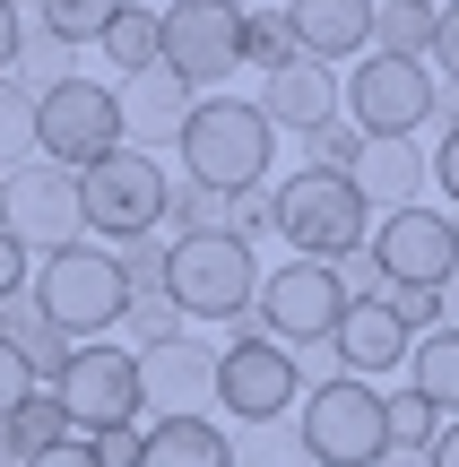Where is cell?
Instances as JSON below:
<instances>
[{"label":"cell","mask_w":459,"mask_h":467,"mask_svg":"<svg viewBox=\"0 0 459 467\" xmlns=\"http://www.w3.org/2000/svg\"><path fill=\"white\" fill-rule=\"evenodd\" d=\"M173 148H183V173L200 191L235 200V191H269L277 130H269V113H260L252 96H208V104H191V121H183Z\"/></svg>","instance_id":"cell-1"},{"label":"cell","mask_w":459,"mask_h":467,"mask_svg":"<svg viewBox=\"0 0 459 467\" xmlns=\"http://www.w3.org/2000/svg\"><path fill=\"white\" fill-rule=\"evenodd\" d=\"M165 295L183 320H243L260 303V251L235 243V234H183V243H165Z\"/></svg>","instance_id":"cell-2"},{"label":"cell","mask_w":459,"mask_h":467,"mask_svg":"<svg viewBox=\"0 0 459 467\" xmlns=\"http://www.w3.org/2000/svg\"><path fill=\"white\" fill-rule=\"evenodd\" d=\"M269 217L295 260H339V251H364V234H373V208L347 191V173H321V165L287 173L269 191Z\"/></svg>","instance_id":"cell-3"},{"label":"cell","mask_w":459,"mask_h":467,"mask_svg":"<svg viewBox=\"0 0 459 467\" xmlns=\"http://www.w3.org/2000/svg\"><path fill=\"white\" fill-rule=\"evenodd\" d=\"M35 312L52 320L61 337H96L121 320V303H130V285H121V260L104 243H69V251H44L35 260Z\"/></svg>","instance_id":"cell-4"},{"label":"cell","mask_w":459,"mask_h":467,"mask_svg":"<svg viewBox=\"0 0 459 467\" xmlns=\"http://www.w3.org/2000/svg\"><path fill=\"white\" fill-rule=\"evenodd\" d=\"M295 441H304L312 467H373L381 451H391L381 389L356 381V372H339V381L304 389V407H295Z\"/></svg>","instance_id":"cell-5"},{"label":"cell","mask_w":459,"mask_h":467,"mask_svg":"<svg viewBox=\"0 0 459 467\" xmlns=\"http://www.w3.org/2000/svg\"><path fill=\"white\" fill-rule=\"evenodd\" d=\"M217 407L235 424H277L304 407V381H295V355L260 329L252 312L225 320V347H217Z\"/></svg>","instance_id":"cell-6"},{"label":"cell","mask_w":459,"mask_h":467,"mask_svg":"<svg viewBox=\"0 0 459 467\" xmlns=\"http://www.w3.org/2000/svg\"><path fill=\"white\" fill-rule=\"evenodd\" d=\"M78 217L104 243H139V234H165V165L148 148H113L78 173Z\"/></svg>","instance_id":"cell-7"},{"label":"cell","mask_w":459,"mask_h":467,"mask_svg":"<svg viewBox=\"0 0 459 467\" xmlns=\"http://www.w3.org/2000/svg\"><path fill=\"white\" fill-rule=\"evenodd\" d=\"M113 148H130V139H121V87H104V78H61V87L35 96V156L87 173L96 156H113Z\"/></svg>","instance_id":"cell-8"},{"label":"cell","mask_w":459,"mask_h":467,"mask_svg":"<svg viewBox=\"0 0 459 467\" xmlns=\"http://www.w3.org/2000/svg\"><path fill=\"white\" fill-rule=\"evenodd\" d=\"M0 234H9L17 251H69L87 243V217H78V173L52 165V156H26V165L0 173Z\"/></svg>","instance_id":"cell-9"},{"label":"cell","mask_w":459,"mask_h":467,"mask_svg":"<svg viewBox=\"0 0 459 467\" xmlns=\"http://www.w3.org/2000/svg\"><path fill=\"white\" fill-rule=\"evenodd\" d=\"M52 399H61L69 433H113V424H139V347H113V337L69 347Z\"/></svg>","instance_id":"cell-10"},{"label":"cell","mask_w":459,"mask_h":467,"mask_svg":"<svg viewBox=\"0 0 459 467\" xmlns=\"http://www.w3.org/2000/svg\"><path fill=\"white\" fill-rule=\"evenodd\" d=\"M156 61L191 87H225L243 69V9H225V0H173V9H156Z\"/></svg>","instance_id":"cell-11"},{"label":"cell","mask_w":459,"mask_h":467,"mask_svg":"<svg viewBox=\"0 0 459 467\" xmlns=\"http://www.w3.org/2000/svg\"><path fill=\"white\" fill-rule=\"evenodd\" d=\"M339 312H347V295H339V277H329V260H295V251H287L277 268H260L252 320L277 337V347H312V337H329Z\"/></svg>","instance_id":"cell-12"},{"label":"cell","mask_w":459,"mask_h":467,"mask_svg":"<svg viewBox=\"0 0 459 467\" xmlns=\"http://www.w3.org/2000/svg\"><path fill=\"white\" fill-rule=\"evenodd\" d=\"M347 113H356L364 139H416L433 113V61H391V52L356 61L347 69Z\"/></svg>","instance_id":"cell-13"},{"label":"cell","mask_w":459,"mask_h":467,"mask_svg":"<svg viewBox=\"0 0 459 467\" xmlns=\"http://www.w3.org/2000/svg\"><path fill=\"white\" fill-rule=\"evenodd\" d=\"M364 251L381 260V277L391 285H443L459 268V234L443 208H391V217H373V234H364Z\"/></svg>","instance_id":"cell-14"},{"label":"cell","mask_w":459,"mask_h":467,"mask_svg":"<svg viewBox=\"0 0 459 467\" xmlns=\"http://www.w3.org/2000/svg\"><path fill=\"white\" fill-rule=\"evenodd\" d=\"M139 407H156V416H208L217 407V347L208 337L139 347Z\"/></svg>","instance_id":"cell-15"},{"label":"cell","mask_w":459,"mask_h":467,"mask_svg":"<svg viewBox=\"0 0 459 467\" xmlns=\"http://www.w3.org/2000/svg\"><path fill=\"white\" fill-rule=\"evenodd\" d=\"M433 182V156L416 148V139H356V156H347V191H356L373 217H391V208H416Z\"/></svg>","instance_id":"cell-16"},{"label":"cell","mask_w":459,"mask_h":467,"mask_svg":"<svg viewBox=\"0 0 459 467\" xmlns=\"http://www.w3.org/2000/svg\"><path fill=\"white\" fill-rule=\"evenodd\" d=\"M252 104L269 113L277 139H304V130H321V121H339V69L329 61H287V69L260 78Z\"/></svg>","instance_id":"cell-17"},{"label":"cell","mask_w":459,"mask_h":467,"mask_svg":"<svg viewBox=\"0 0 459 467\" xmlns=\"http://www.w3.org/2000/svg\"><path fill=\"white\" fill-rule=\"evenodd\" d=\"M191 104H200V87L173 78L165 61L139 69V78H121V139H130V148H165V139H183Z\"/></svg>","instance_id":"cell-18"},{"label":"cell","mask_w":459,"mask_h":467,"mask_svg":"<svg viewBox=\"0 0 459 467\" xmlns=\"http://www.w3.org/2000/svg\"><path fill=\"white\" fill-rule=\"evenodd\" d=\"M329 347H339V364L356 372V381H381V372H399V364H408V347H416V337L399 329V312L373 295V303H347V312H339Z\"/></svg>","instance_id":"cell-19"},{"label":"cell","mask_w":459,"mask_h":467,"mask_svg":"<svg viewBox=\"0 0 459 467\" xmlns=\"http://www.w3.org/2000/svg\"><path fill=\"white\" fill-rule=\"evenodd\" d=\"M287 26L304 61H347L373 52V0H287Z\"/></svg>","instance_id":"cell-20"},{"label":"cell","mask_w":459,"mask_h":467,"mask_svg":"<svg viewBox=\"0 0 459 467\" xmlns=\"http://www.w3.org/2000/svg\"><path fill=\"white\" fill-rule=\"evenodd\" d=\"M139 467H235V433L217 416H156L139 441Z\"/></svg>","instance_id":"cell-21"},{"label":"cell","mask_w":459,"mask_h":467,"mask_svg":"<svg viewBox=\"0 0 459 467\" xmlns=\"http://www.w3.org/2000/svg\"><path fill=\"white\" fill-rule=\"evenodd\" d=\"M399 372H408V389H416L443 424L459 416V329H425V337L408 347V364H399Z\"/></svg>","instance_id":"cell-22"},{"label":"cell","mask_w":459,"mask_h":467,"mask_svg":"<svg viewBox=\"0 0 459 467\" xmlns=\"http://www.w3.org/2000/svg\"><path fill=\"white\" fill-rule=\"evenodd\" d=\"M0 433H9V451H17V459H44V451H61V441H78V433H69V416H61V399H52V389H35V399H17L9 416H0Z\"/></svg>","instance_id":"cell-23"},{"label":"cell","mask_w":459,"mask_h":467,"mask_svg":"<svg viewBox=\"0 0 459 467\" xmlns=\"http://www.w3.org/2000/svg\"><path fill=\"white\" fill-rule=\"evenodd\" d=\"M96 52L121 69V78H139V69H156V9H139V0H121L113 26L96 35Z\"/></svg>","instance_id":"cell-24"},{"label":"cell","mask_w":459,"mask_h":467,"mask_svg":"<svg viewBox=\"0 0 459 467\" xmlns=\"http://www.w3.org/2000/svg\"><path fill=\"white\" fill-rule=\"evenodd\" d=\"M373 52L425 61V52H433V9H416V0H373Z\"/></svg>","instance_id":"cell-25"},{"label":"cell","mask_w":459,"mask_h":467,"mask_svg":"<svg viewBox=\"0 0 459 467\" xmlns=\"http://www.w3.org/2000/svg\"><path fill=\"white\" fill-rule=\"evenodd\" d=\"M9 78L26 87V96H44V87H61V78H78V69H69V44H61V35H44V26H26V35H17V61H9Z\"/></svg>","instance_id":"cell-26"},{"label":"cell","mask_w":459,"mask_h":467,"mask_svg":"<svg viewBox=\"0 0 459 467\" xmlns=\"http://www.w3.org/2000/svg\"><path fill=\"white\" fill-rule=\"evenodd\" d=\"M113 9H121V0H35V26L61 35V44L78 52V44H96V35L113 26Z\"/></svg>","instance_id":"cell-27"},{"label":"cell","mask_w":459,"mask_h":467,"mask_svg":"<svg viewBox=\"0 0 459 467\" xmlns=\"http://www.w3.org/2000/svg\"><path fill=\"white\" fill-rule=\"evenodd\" d=\"M243 61L269 78V69H287V61H304L295 52V26H287V9H243Z\"/></svg>","instance_id":"cell-28"},{"label":"cell","mask_w":459,"mask_h":467,"mask_svg":"<svg viewBox=\"0 0 459 467\" xmlns=\"http://www.w3.org/2000/svg\"><path fill=\"white\" fill-rule=\"evenodd\" d=\"M225 225V200L217 191H200L183 173V182H165V243H183V234H217Z\"/></svg>","instance_id":"cell-29"},{"label":"cell","mask_w":459,"mask_h":467,"mask_svg":"<svg viewBox=\"0 0 459 467\" xmlns=\"http://www.w3.org/2000/svg\"><path fill=\"white\" fill-rule=\"evenodd\" d=\"M26 156H35V96L0 69V173L26 165Z\"/></svg>","instance_id":"cell-30"},{"label":"cell","mask_w":459,"mask_h":467,"mask_svg":"<svg viewBox=\"0 0 459 467\" xmlns=\"http://www.w3.org/2000/svg\"><path fill=\"white\" fill-rule=\"evenodd\" d=\"M113 260H121V285H130V295H165V234L113 243Z\"/></svg>","instance_id":"cell-31"},{"label":"cell","mask_w":459,"mask_h":467,"mask_svg":"<svg viewBox=\"0 0 459 467\" xmlns=\"http://www.w3.org/2000/svg\"><path fill=\"white\" fill-rule=\"evenodd\" d=\"M381 416H391V441L399 451H433V433H443V416H433L416 389H399V399H381Z\"/></svg>","instance_id":"cell-32"},{"label":"cell","mask_w":459,"mask_h":467,"mask_svg":"<svg viewBox=\"0 0 459 467\" xmlns=\"http://www.w3.org/2000/svg\"><path fill=\"white\" fill-rule=\"evenodd\" d=\"M121 329L148 337V347H165V337H183V312H173V295H130L121 303Z\"/></svg>","instance_id":"cell-33"},{"label":"cell","mask_w":459,"mask_h":467,"mask_svg":"<svg viewBox=\"0 0 459 467\" xmlns=\"http://www.w3.org/2000/svg\"><path fill=\"white\" fill-rule=\"evenodd\" d=\"M329 277H339V295H347V303H373L381 285H391L373 251H339V260H329Z\"/></svg>","instance_id":"cell-34"},{"label":"cell","mask_w":459,"mask_h":467,"mask_svg":"<svg viewBox=\"0 0 459 467\" xmlns=\"http://www.w3.org/2000/svg\"><path fill=\"white\" fill-rule=\"evenodd\" d=\"M225 234L260 251V234H277V217H269V191H235V200H225Z\"/></svg>","instance_id":"cell-35"},{"label":"cell","mask_w":459,"mask_h":467,"mask_svg":"<svg viewBox=\"0 0 459 467\" xmlns=\"http://www.w3.org/2000/svg\"><path fill=\"white\" fill-rule=\"evenodd\" d=\"M381 303L399 312V329H443V303H433V285H381Z\"/></svg>","instance_id":"cell-36"},{"label":"cell","mask_w":459,"mask_h":467,"mask_svg":"<svg viewBox=\"0 0 459 467\" xmlns=\"http://www.w3.org/2000/svg\"><path fill=\"white\" fill-rule=\"evenodd\" d=\"M356 139H364V130H339V121H321V130H304V165H321V173H347Z\"/></svg>","instance_id":"cell-37"},{"label":"cell","mask_w":459,"mask_h":467,"mask_svg":"<svg viewBox=\"0 0 459 467\" xmlns=\"http://www.w3.org/2000/svg\"><path fill=\"white\" fill-rule=\"evenodd\" d=\"M295 355V381H304V389H321V381H339V347H329V337H312V347H287Z\"/></svg>","instance_id":"cell-38"},{"label":"cell","mask_w":459,"mask_h":467,"mask_svg":"<svg viewBox=\"0 0 459 467\" xmlns=\"http://www.w3.org/2000/svg\"><path fill=\"white\" fill-rule=\"evenodd\" d=\"M433 69H451V87H459V0H443L433 9V52H425Z\"/></svg>","instance_id":"cell-39"},{"label":"cell","mask_w":459,"mask_h":467,"mask_svg":"<svg viewBox=\"0 0 459 467\" xmlns=\"http://www.w3.org/2000/svg\"><path fill=\"white\" fill-rule=\"evenodd\" d=\"M87 441H96L104 467H139V441H148V433H139V424H113V433H87Z\"/></svg>","instance_id":"cell-40"},{"label":"cell","mask_w":459,"mask_h":467,"mask_svg":"<svg viewBox=\"0 0 459 467\" xmlns=\"http://www.w3.org/2000/svg\"><path fill=\"white\" fill-rule=\"evenodd\" d=\"M26 285H35V251H17L9 234H0V303H9V295H26Z\"/></svg>","instance_id":"cell-41"},{"label":"cell","mask_w":459,"mask_h":467,"mask_svg":"<svg viewBox=\"0 0 459 467\" xmlns=\"http://www.w3.org/2000/svg\"><path fill=\"white\" fill-rule=\"evenodd\" d=\"M17 399H35V372L17 364V347H9V337H0V416H9Z\"/></svg>","instance_id":"cell-42"},{"label":"cell","mask_w":459,"mask_h":467,"mask_svg":"<svg viewBox=\"0 0 459 467\" xmlns=\"http://www.w3.org/2000/svg\"><path fill=\"white\" fill-rule=\"evenodd\" d=\"M26 467H104V459H96V441H61V451H44V459H26Z\"/></svg>","instance_id":"cell-43"},{"label":"cell","mask_w":459,"mask_h":467,"mask_svg":"<svg viewBox=\"0 0 459 467\" xmlns=\"http://www.w3.org/2000/svg\"><path fill=\"white\" fill-rule=\"evenodd\" d=\"M425 130H443V139L459 130V87H433V113H425Z\"/></svg>","instance_id":"cell-44"},{"label":"cell","mask_w":459,"mask_h":467,"mask_svg":"<svg viewBox=\"0 0 459 467\" xmlns=\"http://www.w3.org/2000/svg\"><path fill=\"white\" fill-rule=\"evenodd\" d=\"M433 182H443V191H451V200H459V130L443 139V148H433Z\"/></svg>","instance_id":"cell-45"},{"label":"cell","mask_w":459,"mask_h":467,"mask_svg":"<svg viewBox=\"0 0 459 467\" xmlns=\"http://www.w3.org/2000/svg\"><path fill=\"white\" fill-rule=\"evenodd\" d=\"M17 35H26V17H17V9H9V0H0V69H9V61H17Z\"/></svg>","instance_id":"cell-46"},{"label":"cell","mask_w":459,"mask_h":467,"mask_svg":"<svg viewBox=\"0 0 459 467\" xmlns=\"http://www.w3.org/2000/svg\"><path fill=\"white\" fill-rule=\"evenodd\" d=\"M425 459H433V467H459V416L443 424V433H433V451H425Z\"/></svg>","instance_id":"cell-47"},{"label":"cell","mask_w":459,"mask_h":467,"mask_svg":"<svg viewBox=\"0 0 459 467\" xmlns=\"http://www.w3.org/2000/svg\"><path fill=\"white\" fill-rule=\"evenodd\" d=\"M433 303H443V329H459V268H451L443 285H433Z\"/></svg>","instance_id":"cell-48"},{"label":"cell","mask_w":459,"mask_h":467,"mask_svg":"<svg viewBox=\"0 0 459 467\" xmlns=\"http://www.w3.org/2000/svg\"><path fill=\"white\" fill-rule=\"evenodd\" d=\"M373 467H433V459H425V451H399V441H391V451H381Z\"/></svg>","instance_id":"cell-49"},{"label":"cell","mask_w":459,"mask_h":467,"mask_svg":"<svg viewBox=\"0 0 459 467\" xmlns=\"http://www.w3.org/2000/svg\"><path fill=\"white\" fill-rule=\"evenodd\" d=\"M0 467H26V459H17V451H9V433H0Z\"/></svg>","instance_id":"cell-50"},{"label":"cell","mask_w":459,"mask_h":467,"mask_svg":"<svg viewBox=\"0 0 459 467\" xmlns=\"http://www.w3.org/2000/svg\"><path fill=\"white\" fill-rule=\"evenodd\" d=\"M225 9H252V0H225Z\"/></svg>","instance_id":"cell-51"},{"label":"cell","mask_w":459,"mask_h":467,"mask_svg":"<svg viewBox=\"0 0 459 467\" xmlns=\"http://www.w3.org/2000/svg\"><path fill=\"white\" fill-rule=\"evenodd\" d=\"M416 9H443V0H416Z\"/></svg>","instance_id":"cell-52"},{"label":"cell","mask_w":459,"mask_h":467,"mask_svg":"<svg viewBox=\"0 0 459 467\" xmlns=\"http://www.w3.org/2000/svg\"><path fill=\"white\" fill-rule=\"evenodd\" d=\"M9 9H35V0H9Z\"/></svg>","instance_id":"cell-53"},{"label":"cell","mask_w":459,"mask_h":467,"mask_svg":"<svg viewBox=\"0 0 459 467\" xmlns=\"http://www.w3.org/2000/svg\"><path fill=\"white\" fill-rule=\"evenodd\" d=\"M451 234H459V217H451Z\"/></svg>","instance_id":"cell-54"}]
</instances>
